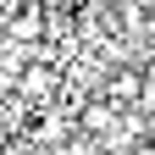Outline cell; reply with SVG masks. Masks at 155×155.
Segmentation results:
<instances>
[{
	"label": "cell",
	"mask_w": 155,
	"mask_h": 155,
	"mask_svg": "<svg viewBox=\"0 0 155 155\" xmlns=\"http://www.w3.org/2000/svg\"><path fill=\"white\" fill-rule=\"evenodd\" d=\"M144 144H150V150H155V122H150V133H144Z\"/></svg>",
	"instance_id": "4"
},
{
	"label": "cell",
	"mask_w": 155,
	"mask_h": 155,
	"mask_svg": "<svg viewBox=\"0 0 155 155\" xmlns=\"http://www.w3.org/2000/svg\"><path fill=\"white\" fill-rule=\"evenodd\" d=\"M45 11H83V0H39Z\"/></svg>",
	"instance_id": "3"
},
{
	"label": "cell",
	"mask_w": 155,
	"mask_h": 155,
	"mask_svg": "<svg viewBox=\"0 0 155 155\" xmlns=\"http://www.w3.org/2000/svg\"><path fill=\"white\" fill-rule=\"evenodd\" d=\"M139 83H144V67H127V61H111V72H105L100 94H105L111 105H133V100H139Z\"/></svg>",
	"instance_id": "2"
},
{
	"label": "cell",
	"mask_w": 155,
	"mask_h": 155,
	"mask_svg": "<svg viewBox=\"0 0 155 155\" xmlns=\"http://www.w3.org/2000/svg\"><path fill=\"white\" fill-rule=\"evenodd\" d=\"M0 28H6L11 45H28V50H33V45H45V39H50V11L39 6V0H22V6H17Z\"/></svg>",
	"instance_id": "1"
}]
</instances>
